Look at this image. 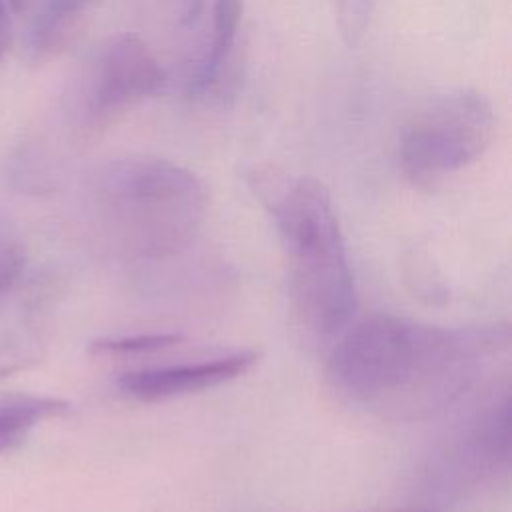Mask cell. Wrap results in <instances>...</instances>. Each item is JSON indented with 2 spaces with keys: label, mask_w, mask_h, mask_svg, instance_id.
I'll return each mask as SVG.
<instances>
[{
  "label": "cell",
  "mask_w": 512,
  "mask_h": 512,
  "mask_svg": "<svg viewBox=\"0 0 512 512\" xmlns=\"http://www.w3.org/2000/svg\"><path fill=\"white\" fill-rule=\"evenodd\" d=\"M508 342V328H444L378 312L336 336L326 370L332 388L362 410L428 420L466 398Z\"/></svg>",
  "instance_id": "obj_1"
},
{
  "label": "cell",
  "mask_w": 512,
  "mask_h": 512,
  "mask_svg": "<svg viewBox=\"0 0 512 512\" xmlns=\"http://www.w3.org/2000/svg\"><path fill=\"white\" fill-rule=\"evenodd\" d=\"M284 256L292 308L306 330L336 338L356 316L358 296L344 234L328 188L312 176L254 174Z\"/></svg>",
  "instance_id": "obj_2"
},
{
  "label": "cell",
  "mask_w": 512,
  "mask_h": 512,
  "mask_svg": "<svg viewBox=\"0 0 512 512\" xmlns=\"http://www.w3.org/2000/svg\"><path fill=\"white\" fill-rule=\"evenodd\" d=\"M96 198L114 242L144 262L184 252L206 214L202 180L158 156H126L106 164L98 174Z\"/></svg>",
  "instance_id": "obj_3"
},
{
  "label": "cell",
  "mask_w": 512,
  "mask_h": 512,
  "mask_svg": "<svg viewBox=\"0 0 512 512\" xmlns=\"http://www.w3.org/2000/svg\"><path fill=\"white\" fill-rule=\"evenodd\" d=\"M494 134L490 100L476 90H454L424 104L402 128L398 158L416 186H434L476 162Z\"/></svg>",
  "instance_id": "obj_4"
},
{
  "label": "cell",
  "mask_w": 512,
  "mask_h": 512,
  "mask_svg": "<svg viewBox=\"0 0 512 512\" xmlns=\"http://www.w3.org/2000/svg\"><path fill=\"white\" fill-rule=\"evenodd\" d=\"M168 84L144 40L134 34L112 36L94 56L78 96V118L90 130L108 126L134 106L160 94Z\"/></svg>",
  "instance_id": "obj_5"
},
{
  "label": "cell",
  "mask_w": 512,
  "mask_h": 512,
  "mask_svg": "<svg viewBox=\"0 0 512 512\" xmlns=\"http://www.w3.org/2000/svg\"><path fill=\"white\" fill-rule=\"evenodd\" d=\"M260 354L252 348H236L212 356L164 362L122 372L116 380L120 394L136 402H162L186 394L216 388L244 376Z\"/></svg>",
  "instance_id": "obj_6"
},
{
  "label": "cell",
  "mask_w": 512,
  "mask_h": 512,
  "mask_svg": "<svg viewBox=\"0 0 512 512\" xmlns=\"http://www.w3.org/2000/svg\"><path fill=\"white\" fill-rule=\"evenodd\" d=\"M242 14L244 0H214L210 42L186 80L190 96H208L222 86V76L226 74L234 52Z\"/></svg>",
  "instance_id": "obj_7"
},
{
  "label": "cell",
  "mask_w": 512,
  "mask_h": 512,
  "mask_svg": "<svg viewBox=\"0 0 512 512\" xmlns=\"http://www.w3.org/2000/svg\"><path fill=\"white\" fill-rule=\"evenodd\" d=\"M102 0H44L26 34L32 58H46L62 50L80 28L86 12Z\"/></svg>",
  "instance_id": "obj_8"
},
{
  "label": "cell",
  "mask_w": 512,
  "mask_h": 512,
  "mask_svg": "<svg viewBox=\"0 0 512 512\" xmlns=\"http://www.w3.org/2000/svg\"><path fill=\"white\" fill-rule=\"evenodd\" d=\"M68 410V404L52 396H12L0 400V452L20 444L28 432Z\"/></svg>",
  "instance_id": "obj_9"
},
{
  "label": "cell",
  "mask_w": 512,
  "mask_h": 512,
  "mask_svg": "<svg viewBox=\"0 0 512 512\" xmlns=\"http://www.w3.org/2000/svg\"><path fill=\"white\" fill-rule=\"evenodd\" d=\"M184 340L182 334L176 332H148V334H132L120 338H104L92 344V352L96 356H114V358H130L140 354H154L166 348L178 346Z\"/></svg>",
  "instance_id": "obj_10"
},
{
  "label": "cell",
  "mask_w": 512,
  "mask_h": 512,
  "mask_svg": "<svg viewBox=\"0 0 512 512\" xmlns=\"http://www.w3.org/2000/svg\"><path fill=\"white\" fill-rule=\"evenodd\" d=\"M332 2H334V16H336V24L342 40L350 48L358 46L368 28L374 0H332Z\"/></svg>",
  "instance_id": "obj_11"
},
{
  "label": "cell",
  "mask_w": 512,
  "mask_h": 512,
  "mask_svg": "<svg viewBox=\"0 0 512 512\" xmlns=\"http://www.w3.org/2000/svg\"><path fill=\"white\" fill-rule=\"evenodd\" d=\"M24 322L16 316L0 318V376L10 374L28 360L30 346L26 344Z\"/></svg>",
  "instance_id": "obj_12"
},
{
  "label": "cell",
  "mask_w": 512,
  "mask_h": 512,
  "mask_svg": "<svg viewBox=\"0 0 512 512\" xmlns=\"http://www.w3.org/2000/svg\"><path fill=\"white\" fill-rule=\"evenodd\" d=\"M26 252L22 242L8 230L0 228V302L22 276Z\"/></svg>",
  "instance_id": "obj_13"
},
{
  "label": "cell",
  "mask_w": 512,
  "mask_h": 512,
  "mask_svg": "<svg viewBox=\"0 0 512 512\" xmlns=\"http://www.w3.org/2000/svg\"><path fill=\"white\" fill-rule=\"evenodd\" d=\"M162 2L170 18L182 28L196 24L206 6V0H162Z\"/></svg>",
  "instance_id": "obj_14"
},
{
  "label": "cell",
  "mask_w": 512,
  "mask_h": 512,
  "mask_svg": "<svg viewBox=\"0 0 512 512\" xmlns=\"http://www.w3.org/2000/svg\"><path fill=\"white\" fill-rule=\"evenodd\" d=\"M10 36H12V26H10L8 6H6V0H0V58L8 50Z\"/></svg>",
  "instance_id": "obj_15"
},
{
  "label": "cell",
  "mask_w": 512,
  "mask_h": 512,
  "mask_svg": "<svg viewBox=\"0 0 512 512\" xmlns=\"http://www.w3.org/2000/svg\"><path fill=\"white\" fill-rule=\"evenodd\" d=\"M8 4H10L16 12H20V10H24V8L30 4V0H8Z\"/></svg>",
  "instance_id": "obj_16"
}]
</instances>
